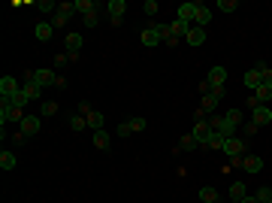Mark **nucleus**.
Masks as SVG:
<instances>
[{"instance_id":"1","label":"nucleus","mask_w":272,"mask_h":203,"mask_svg":"<svg viewBox=\"0 0 272 203\" xmlns=\"http://www.w3.org/2000/svg\"><path fill=\"white\" fill-rule=\"evenodd\" d=\"M9 121H18V125H21V121H24V109H21V106H15L12 100H6V97H3V100H0V125L6 128Z\"/></svg>"},{"instance_id":"2","label":"nucleus","mask_w":272,"mask_h":203,"mask_svg":"<svg viewBox=\"0 0 272 203\" xmlns=\"http://www.w3.org/2000/svg\"><path fill=\"white\" fill-rule=\"evenodd\" d=\"M27 79L36 82L40 88H49V85L61 88V76H55V70H27Z\"/></svg>"},{"instance_id":"3","label":"nucleus","mask_w":272,"mask_h":203,"mask_svg":"<svg viewBox=\"0 0 272 203\" xmlns=\"http://www.w3.org/2000/svg\"><path fill=\"white\" fill-rule=\"evenodd\" d=\"M64 46H67V61H79V52L85 46V39H82V33H67Z\"/></svg>"},{"instance_id":"4","label":"nucleus","mask_w":272,"mask_h":203,"mask_svg":"<svg viewBox=\"0 0 272 203\" xmlns=\"http://www.w3.org/2000/svg\"><path fill=\"white\" fill-rule=\"evenodd\" d=\"M245 146H248L245 137H230V140H224V149H221V152H224L227 158H242V155H245Z\"/></svg>"},{"instance_id":"5","label":"nucleus","mask_w":272,"mask_h":203,"mask_svg":"<svg viewBox=\"0 0 272 203\" xmlns=\"http://www.w3.org/2000/svg\"><path fill=\"white\" fill-rule=\"evenodd\" d=\"M21 137H36V134H40L43 131V118L40 115H24V121H21Z\"/></svg>"},{"instance_id":"6","label":"nucleus","mask_w":272,"mask_h":203,"mask_svg":"<svg viewBox=\"0 0 272 203\" xmlns=\"http://www.w3.org/2000/svg\"><path fill=\"white\" fill-rule=\"evenodd\" d=\"M124 9H127V3H124V0H109V3H106V12H109V21H112L115 27L121 24V18H124Z\"/></svg>"},{"instance_id":"7","label":"nucleus","mask_w":272,"mask_h":203,"mask_svg":"<svg viewBox=\"0 0 272 203\" xmlns=\"http://www.w3.org/2000/svg\"><path fill=\"white\" fill-rule=\"evenodd\" d=\"M21 91V85H18V79L15 76H3V79H0V97H15Z\"/></svg>"},{"instance_id":"8","label":"nucleus","mask_w":272,"mask_h":203,"mask_svg":"<svg viewBox=\"0 0 272 203\" xmlns=\"http://www.w3.org/2000/svg\"><path fill=\"white\" fill-rule=\"evenodd\" d=\"M251 121L254 125H260V128H266V125H272V106H257V109H251Z\"/></svg>"},{"instance_id":"9","label":"nucleus","mask_w":272,"mask_h":203,"mask_svg":"<svg viewBox=\"0 0 272 203\" xmlns=\"http://www.w3.org/2000/svg\"><path fill=\"white\" fill-rule=\"evenodd\" d=\"M190 137L197 140V146H206L209 137H212V128L206 125V121H197V125H193V131H190Z\"/></svg>"},{"instance_id":"10","label":"nucleus","mask_w":272,"mask_h":203,"mask_svg":"<svg viewBox=\"0 0 272 203\" xmlns=\"http://www.w3.org/2000/svg\"><path fill=\"white\" fill-rule=\"evenodd\" d=\"M209 21H212V9L197 0V12H193V27H206Z\"/></svg>"},{"instance_id":"11","label":"nucleus","mask_w":272,"mask_h":203,"mask_svg":"<svg viewBox=\"0 0 272 203\" xmlns=\"http://www.w3.org/2000/svg\"><path fill=\"white\" fill-rule=\"evenodd\" d=\"M242 170L245 173H260L263 170V158L260 155H245L242 158Z\"/></svg>"},{"instance_id":"12","label":"nucleus","mask_w":272,"mask_h":203,"mask_svg":"<svg viewBox=\"0 0 272 203\" xmlns=\"http://www.w3.org/2000/svg\"><path fill=\"white\" fill-rule=\"evenodd\" d=\"M139 39H142V46H148V49H154V46H161V36H158V27H145L142 33H139Z\"/></svg>"},{"instance_id":"13","label":"nucleus","mask_w":272,"mask_h":203,"mask_svg":"<svg viewBox=\"0 0 272 203\" xmlns=\"http://www.w3.org/2000/svg\"><path fill=\"white\" fill-rule=\"evenodd\" d=\"M33 33H36V39H40V43H49L52 33H55V24H52V21H40V24L33 27Z\"/></svg>"},{"instance_id":"14","label":"nucleus","mask_w":272,"mask_h":203,"mask_svg":"<svg viewBox=\"0 0 272 203\" xmlns=\"http://www.w3.org/2000/svg\"><path fill=\"white\" fill-rule=\"evenodd\" d=\"M73 3H76V12H79L82 18L91 15V12H97V9H103L100 3H94V0H73Z\"/></svg>"},{"instance_id":"15","label":"nucleus","mask_w":272,"mask_h":203,"mask_svg":"<svg viewBox=\"0 0 272 203\" xmlns=\"http://www.w3.org/2000/svg\"><path fill=\"white\" fill-rule=\"evenodd\" d=\"M224 121H227L230 128H236V131H239V128H242V109H236V106H230V109L224 112Z\"/></svg>"},{"instance_id":"16","label":"nucleus","mask_w":272,"mask_h":203,"mask_svg":"<svg viewBox=\"0 0 272 203\" xmlns=\"http://www.w3.org/2000/svg\"><path fill=\"white\" fill-rule=\"evenodd\" d=\"M242 82H245L248 91H257V88H260V70H257V67L245 70V79H242Z\"/></svg>"},{"instance_id":"17","label":"nucleus","mask_w":272,"mask_h":203,"mask_svg":"<svg viewBox=\"0 0 272 203\" xmlns=\"http://www.w3.org/2000/svg\"><path fill=\"white\" fill-rule=\"evenodd\" d=\"M184 39H187V46H203L206 43V30L203 27H190Z\"/></svg>"},{"instance_id":"18","label":"nucleus","mask_w":272,"mask_h":203,"mask_svg":"<svg viewBox=\"0 0 272 203\" xmlns=\"http://www.w3.org/2000/svg\"><path fill=\"white\" fill-rule=\"evenodd\" d=\"M193 12H197V3H181L179 6V21H187V24H193Z\"/></svg>"},{"instance_id":"19","label":"nucleus","mask_w":272,"mask_h":203,"mask_svg":"<svg viewBox=\"0 0 272 203\" xmlns=\"http://www.w3.org/2000/svg\"><path fill=\"white\" fill-rule=\"evenodd\" d=\"M94 146H97L100 152H109V146H112V137H109V131H94Z\"/></svg>"},{"instance_id":"20","label":"nucleus","mask_w":272,"mask_h":203,"mask_svg":"<svg viewBox=\"0 0 272 203\" xmlns=\"http://www.w3.org/2000/svg\"><path fill=\"white\" fill-rule=\"evenodd\" d=\"M209 82H212V85H224V82H227V70H224V67H212V70H209Z\"/></svg>"},{"instance_id":"21","label":"nucleus","mask_w":272,"mask_h":203,"mask_svg":"<svg viewBox=\"0 0 272 203\" xmlns=\"http://www.w3.org/2000/svg\"><path fill=\"white\" fill-rule=\"evenodd\" d=\"M21 91L27 94V100H40V94H43V88L36 85V82H30V79H27V82L21 85Z\"/></svg>"},{"instance_id":"22","label":"nucleus","mask_w":272,"mask_h":203,"mask_svg":"<svg viewBox=\"0 0 272 203\" xmlns=\"http://www.w3.org/2000/svg\"><path fill=\"white\" fill-rule=\"evenodd\" d=\"M88 128L91 131H103V112H97V109L88 112Z\"/></svg>"},{"instance_id":"23","label":"nucleus","mask_w":272,"mask_h":203,"mask_svg":"<svg viewBox=\"0 0 272 203\" xmlns=\"http://www.w3.org/2000/svg\"><path fill=\"white\" fill-rule=\"evenodd\" d=\"M70 128H73V131H85V128H88V118H85L82 112L70 115Z\"/></svg>"},{"instance_id":"24","label":"nucleus","mask_w":272,"mask_h":203,"mask_svg":"<svg viewBox=\"0 0 272 203\" xmlns=\"http://www.w3.org/2000/svg\"><path fill=\"white\" fill-rule=\"evenodd\" d=\"M245 194H248L245 182H233V185H230V200H242Z\"/></svg>"},{"instance_id":"25","label":"nucleus","mask_w":272,"mask_h":203,"mask_svg":"<svg viewBox=\"0 0 272 203\" xmlns=\"http://www.w3.org/2000/svg\"><path fill=\"white\" fill-rule=\"evenodd\" d=\"M170 27H173V36L179 39V36H187V30H190L193 24H187V21H179V18H176V21H173Z\"/></svg>"},{"instance_id":"26","label":"nucleus","mask_w":272,"mask_h":203,"mask_svg":"<svg viewBox=\"0 0 272 203\" xmlns=\"http://www.w3.org/2000/svg\"><path fill=\"white\" fill-rule=\"evenodd\" d=\"M215 106H218V100H215L212 94H206V97H203V103H200V109H203V115H206V118L215 112Z\"/></svg>"},{"instance_id":"27","label":"nucleus","mask_w":272,"mask_h":203,"mask_svg":"<svg viewBox=\"0 0 272 203\" xmlns=\"http://www.w3.org/2000/svg\"><path fill=\"white\" fill-rule=\"evenodd\" d=\"M200 200L203 203H218V191L212 185H206V188H200Z\"/></svg>"},{"instance_id":"28","label":"nucleus","mask_w":272,"mask_h":203,"mask_svg":"<svg viewBox=\"0 0 272 203\" xmlns=\"http://www.w3.org/2000/svg\"><path fill=\"white\" fill-rule=\"evenodd\" d=\"M0 167H3V170H15V155L12 152H0Z\"/></svg>"},{"instance_id":"29","label":"nucleus","mask_w":272,"mask_h":203,"mask_svg":"<svg viewBox=\"0 0 272 203\" xmlns=\"http://www.w3.org/2000/svg\"><path fill=\"white\" fill-rule=\"evenodd\" d=\"M254 67L260 70V85H272V70H269L263 61H260V64H254Z\"/></svg>"},{"instance_id":"30","label":"nucleus","mask_w":272,"mask_h":203,"mask_svg":"<svg viewBox=\"0 0 272 203\" xmlns=\"http://www.w3.org/2000/svg\"><path fill=\"white\" fill-rule=\"evenodd\" d=\"M176 149H179V152H193V149H197V140L187 134V137H181V140H179V146H176Z\"/></svg>"},{"instance_id":"31","label":"nucleus","mask_w":272,"mask_h":203,"mask_svg":"<svg viewBox=\"0 0 272 203\" xmlns=\"http://www.w3.org/2000/svg\"><path fill=\"white\" fill-rule=\"evenodd\" d=\"M58 112V103L55 100H46L43 106H40V118H49V115H55Z\"/></svg>"},{"instance_id":"32","label":"nucleus","mask_w":272,"mask_h":203,"mask_svg":"<svg viewBox=\"0 0 272 203\" xmlns=\"http://www.w3.org/2000/svg\"><path fill=\"white\" fill-rule=\"evenodd\" d=\"M203 149H224V137H221L218 131H212V137H209V143H206Z\"/></svg>"},{"instance_id":"33","label":"nucleus","mask_w":272,"mask_h":203,"mask_svg":"<svg viewBox=\"0 0 272 203\" xmlns=\"http://www.w3.org/2000/svg\"><path fill=\"white\" fill-rule=\"evenodd\" d=\"M218 9H224V12H236V9H239V0H218Z\"/></svg>"},{"instance_id":"34","label":"nucleus","mask_w":272,"mask_h":203,"mask_svg":"<svg viewBox=\"0 0 272 203\" xmlns=\"http://www.w3.org/2000/svg\"><path fill=\"white\" fill-rule=\"evenodd\" d=\"M142 12H145V15H158V12H161L158 0H145V3H142Z\"/></svg>"},{"instance_id":"35","label":"nucleus","mask_w":272,"mask_h":203,"mask_svg":"<svg viewBox=\"0 0 272 203\" xmlns=\"http://www.w3.org/2000/svg\"><path fill=\"white\" fill-rule=\"evenodd\" d=\"M36 9H40V12H58V6L52 3V0H36V3H33Z\"/></svg>"},{"instance_id":"36","label":"nucleus","mask_w":272,"mask_h":203,"mask_svg":"<svg viewBox=\"0 0 272 203\" xmlns=\"http://www.w3.org/2000/svg\"><path fill=\"white\" fill-rule=\"evenodd\" d=\"M58 12H61L64 18H73V15H76V3H58Z\"/></svg>"},{"instance_id":"37","label":"nucleus","mask_w":272,"mask_h":203,"mask_svg":"<svg viewBox=\"0 0 272 203\" xmlns=\"http://www.w3.org/2000/svg\"><path fill=\"white\" fill-rule=\"evenodd\" d=\"M254 197H257L260 203H272V188H266V185H263V188H257V194H254Z\"/></svg>"},{"instance_id":"38","label":"nucleus","mask_w":272,"mask_h":203,"mask_svg":"<svg viewBox=\"0 0 272 203\" xmlns=\"http://www.w3.org/2000/svg\"><path fill=\"white\" fill-rule=\"evenodd\" d=\"M206 125H209L212 131H221V125H224V115H209V118H206Z\"/></svg>"},{"instance_id":"39","label":"nucleus","mask_w":272,"mask_h":203,"mask_svg":"<svg viewBox=\"0 0 272 203\" xmlns=\"http://www.w3.org/2000/svg\"><path fill=\"white\" fill-rule=\"evenodd\" d=\"M100 12H103V9H97V12L85 15V27H97V24H100Z\"/></svg>"},{"instance_id":"40","label":"nucleus","mask_w":272,"mask_h":203,"mask_svg":"<svg viewBox=\"0 0 272 203\" xmlns=\"http://www.w3.org/2000/svg\"><path fill=\"white\" fill-rule=\"evenodd\" d=\"M9 100H12V103H15V106H21V109H24V106H27V103H30V100H27V94H24V91H18V94H15V97H9Z\"/></svg>"},{"instance_id":"41","label":"nucleus","mask_w":272,"mask_h":203,"mask_svg":"<svg viewBox=\"0 0 272 203\" xmlns=\"http://www.w3.org/2000/svg\"><path fill=\"white\" fill-rule=\"evenodd\" d=\"M130 128H133V134H139V131H145V118H130Z\"/></svg>"},{"instance_id":"42","label":"nucleus","mask_w":272,"mask_h":203,"mask_svg":"<svg viewBox=\"0 0 272 203\" xmlns=\"http://www.w3.org/2000/svg\"><path fill=\"white\" fill-rule=\"evenodd\" d=\"M118 134H121V137H130V134H133V128H130V121H121V125H118Z\"/></svg>"},{"instance_id":"43","label":"nucleus","mask_w":272,"mask_h":203,"mask_svg":"<svg viewBox=\"0 0 272 203\" xmlns=\"http://www.w3.org/2000/svg\"><path fill=\"white\" fill-rule=\"evenodd\" d=\"M239 131H245V137H254V134L260 131V125H254V121H251V125H245V128H239Z\"/></svg>"},{"instance_id":"44","label":"nucleus","mask_w":272,"mask_h":203,"mask_svg":"<svg viewBox=\"0 0 272 203\" xmlns=\"http://www.w3.org/2000/svg\"><path fill=\"white\" fill-rule=\"evenodd\" d=\"M67 21H70V18H64V15H61V12H55V21H52V24H55V27H64V24H67Z\"/></svg>"},{"instance_id":"45","label":"nucleus","mask_w":272,"mask_h":203,"mask_svg":"<svg viewBox=\"0 0 272 203\" xmlns=\"http://www.w3.org/2000/svg\"><path fill=\"white\" fill-rule=\"evenodd\" d=\"M245 106H248V109H257V106H260V103H257V97H254V94H251V97H248V103H245Z\"/></svg>"},{"instance_id":"46","label":"nucleus","mask_w":272,"mask_h":203,"mask_svg":"<svg viewBox=\"0 0 272 203\" xmlns=\"http://www.w3.org/2000/svg\"><path fill=\"white\" fill-rule=\"evenodd\" d=\"M242 203H260V200H257V197H251V194H245V197H242Z\"/></svg>"},{"instance_id":"47","label":"nucleus","mask_w":272,"mask_h":203,"mask_svg":"<svg viewBox=\"0 0 272 203\" xmlns=\"http://www.w3.org/2000/svg\"><path fill=\"white\" fill-rule=\"evenodd\" d=\"M233 203H242V200H233Z\"/></svg>"},{"instance_id":"48","label":"nucleus","mask_w":272,"mask_h":203,"mask_svg":"<svg viewBox=\"0 0 272 203\" xmlns=\"http://www.w3.org/2000/svg\"><path fill=\"white\" fill-rule=\"evenodd\" d=\"M269 106H272V103H269Z\"/></svg>"}]
</instances>
